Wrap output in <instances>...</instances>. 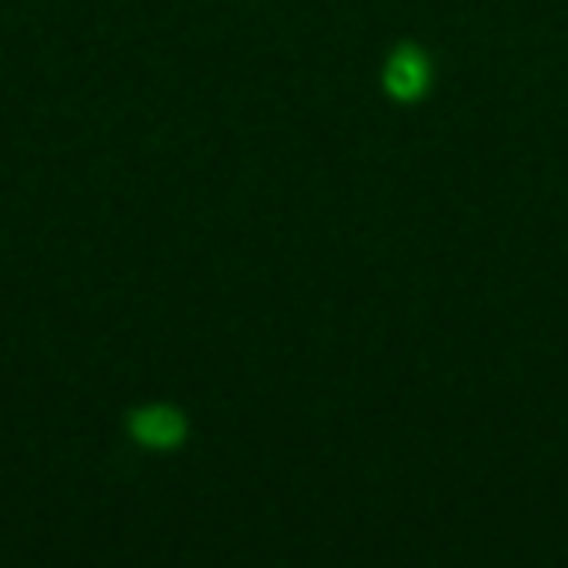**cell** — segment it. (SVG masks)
Returning <instances> with one entry per match:
<instances>
[{
  "mask_svg": "<svg viewBox=\"0 0 568 568\" xmlns=\"http://www.w3.org/2000/svg\"><path fill=\"white\" fill-rule=\"evenodd\" d=\"M428 81H432V68H428V58L405 44L392 54L388 68H385V91L395 98V101H418L425 91H428Z\"/></svg>",
  "mask_w": 568,
  "mask_h": 568,
  "instance_id": "6da1fadb",
  "label": "cell"
},
{
  "mask_svg": "<svg viewBox=\"0 0 568 568\" xmlns=\"http://www.w3.org/2000/svg\"><path fill=\"white\" fill-rule=\"evenodd\" d=\"M131 435L148 448H174L184 438V418L168 405H151L131 415Z\"/></svg>",
  "mask_w": 568,
  "mask_h": 568,
  "instance_id": "7a4b0ae2",
  "label": "cell"
}]
</instances>
